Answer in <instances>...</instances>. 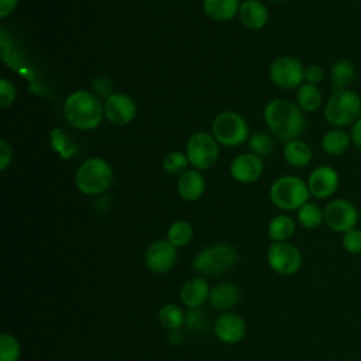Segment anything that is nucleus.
<instances>
[{
    "instance_id": "nucleus-1",
    "label": "nucleus",
    "mask_w": 361,
    "mask_h": 361,
    "mask_svg": "<svg viewBox=\"0 0 361 361\" xmlns=\"http://www.w3.org/2000/svg\"><path fill=\"white\" fill-rule=\"evenodd\" d=\"M264 118L272 134L285 141L299 138L306 127L303 111L286 99L271 100L265 106Z\"/></svg>"
},
{
    "instance_id": "nucleus-2",
    "label": "nucleus",
    "mask_w": 361,
    "mask_h": 361,
    "mask_svg": "<svg viewBox=\"0 0 361 361\" xmlns=\"http://www.w3.org/2000/svg\"><path fill=\"white\" fill-rule=\"evenodd\" d=\"M63 114L71 126L79 130L96 128L104 114V106L97 96L87 90H76L68 96Z\"/></svg>"
},
{
    "instance_id": "nucleus-3",
    "label": "nucleus",
    "mask_w": 361,
    "mask_h": 361,
    "mask_svg": "<svg viewBox=\"0 0 361 361\" xmlns=\"http://www.w3.org/2000/svg\"><path fill=\"white\" fill-rule=\"evenodd\" d=\"M326 121L336 128H347L361 117V96L351 87L336 89L324 103Z\"/></svg>"
},
{
    "instance_id": "nucleus-4",
    "label": "nucleus",
    "mask_w": 361,
    "mask_h": 361,
    "mask_svg": "<svg viewBox=\"0 0 361 361\" xmlns=\"http://www.w3.org/2000/svg\"><path fill=\"white\" fill-rule=\"evenodd\" d=\"M269 196L278 209L292 212L299 210L306 202H309L310 192L303 179L293 175H285L272 183Z\"/></svg>"
},
{
    "instance_id": "nucleus-5",
    "label": "nucleus",
    "mask_w": 361,
    "mask_h": 361,
    "mask_svg": "<svg viewBox=\"0 0 361 361\" xmlns=\"http://www.w3.org/2000/svg\"><path fill=\"white\" fill-rule=\"evenodd\" d=\"M113 182L110 165L100 158L86 159L76 171L75 183L85 195H99L106 192Z\"/></svg>"
},
{
    "instance_id": "nucleus-6",
    "label": "nucleus",
    "mask_w": 361,
    "mask_h": 361,
    "mask_svg": "<svg viewBox=\"0 0 361 361\" xmlns=\"http://www.w3.org/2000/svg\"><path fill=\"white\" fill-rule=\"evenodd\" d=\"M237 251L230 244H214L197 252L192 262L195 272L200 275H219L237 262Z\"/></svg>"
},
{
    "instance_id": "nucleus-7",
    "label": "nucleus",
    "mask_w": 361,
    "mask_h": 361,
    "mask_svg": "<svg viewBox=\"0 0 361 361\" xmlns=\"http://www.w3.org/2000/svg\"><path fill=\"white\" fill-rule=\"evenodd\" d=\"M212 133L217 142L226 147H235L247 140L248 126L240 114L224 111L213 120Z\"/></svg>"
},
{
    "instance_id": "nucleus-8",
    "label": "nucleus",
    "mask_w": 361,
    "mask_h": 361,
    "mask_svg": "<svg viewBox=\"0 0 361 361\" xmlns=\"http://www.w3.org/2000/svg\"><path fill=\"white\" fill-rule=\"evenodd\" d=\"M324 224L336 231L345 233L354 227H357L358 221V207L348 199L337 197L331 199L324 207Z\"/></svg>"
},
{
    "instance_id": "nucleus-9",
    "label": "nucleus",
    "mask_w": 361,
    "mask_h": 361,
    "mask_svg": "<svg viewBox=\"0 0 361 361\" xmlns=\"http://www.w3.org/2000/svg\"><path fill=\"white\" fill-rule=\"evenodd\" d=\"M186 157L197 169H207L213 166L219 157L216 138L207 133L193 134L186 145Z\"/></svg>"
},
{
    "instance_id": "nucleus-10",
    "label": "nucleus",
    "mask_w": 361,
    "mask_h": 361,
    "mask_svg": "<svg viewBox=\"0 0 361 361\" xmlns=\"http://www.w3.org/2000/svg\"><path fill=\"white\" fill-rule=\"evenodd\" d=\"M267 259L269 267L279 275H293L302 267L299 248L288 241L274 243L267 252Z\"/></svg>"
},
{
    "instance_id": "nucleus-11",
    "label": "nucleus",
    "mask_w": 361,
    "mask_h": 361,
    "mask_svg": "<svg viewBox=\"0 0 361 361\" xmlns=\"http://www.w3.org/2000/svg\"><path fill=\"white\" fill-rule=\"evenodd\" d=\"M269 78L282 89H295L305 80V66L293 56H279L271 63Z\"/></svg>"
},
{
    "instance_id": "nucleus-12",
    "label": "nucleus",
    "mask_w": 361,
    "mask_h": 361,
    "mask_svg": "<svg viewBox=\"0 0 361 361\" xmlns=\"http://www.w3.org/2000/svg\"><path fill=\"white\" fill-rule=\"evenodd\" d=\"M306 183L310 196L316 199H327L337 192L340 186V175L330 165H319L309 173Z\"/></svg>"
},
{
    "instance_id": "nucleus-13",
    "label": "nucleus",
    "mask_w": 361,
    "mask_h": 361,
    "mask_svg": "<svg viewBox=\"0 0 361 361\" xmlns=\"http://www.w3.org/2000/svg\"><path fill=\"white\" fill-rule=\"evenodd\" d=\"M176 262V247L168 240H157L145 251V264L155 274H165Z\"/></svg>"
},
{
    "instance_id": "nucleus-14",
    "label": "nucleus",
    "mask_w": 361,
    "mask_h": 361,
    "mask_svg": "<svg viewBox=\"0 0 361 361\" xmlns=\"http://www.w3.org/2000/svg\"><path fill=\"white\" fill-rule=\"evenodd\" d=\"M104 116L113 124H128L137 111L134 100L124 93H110L104 102Z\"/></svg>"
},
{
    "instance_id": "nucleus-15",
    "label": "nucleus",
    "mask_w": 361,
    "mask_h": 361,
    "mask_svg": "<svg viewBox=\"0 0 361 361\" xmlns=\"http://www.w3.org/2000/svg\"><path fill=\"white\" fill-rule=\"evenodd\" d=\"M247 326L241 316L235 313H224L214 323L216 337L226 344H235L245 336Z\"/></svg>"
},
{
    "instance_id": "nucleus-16",
    "label": "nucleus",
    "mask_w": 361,
    "mask_h": 361,
    "mask_svg": "<svg viewBox=\"0 0 361 361\" xmlns=\"http://www.w3.org/2000/svg\"><path fill=\"white\" fill-rule=\"evenodd\" d=\"M262 169V161L254 152H245L235 157L230 165L231 176L243 183H250L259 179Z\"/></svg>"
},
{
    "instance_id": "nucleus-17",
    "label": "nucleus",
    "mask_w": 361,
    "mask_h": 361,
    "mask_svg": "<svg viewBox=\"0 0 361 361\" xmlns=\"http://www.w3.org/2000/svg\"><path fill=\"white\" fill-rule=\"evenodd\" d=\"M209 285L202 276H195L188 279L180 288V300L189 309L200 307L206 300H209Z\"/></svg>"
},
{
    "instance_id": "nucleus-18",
    "label": "nucleus",
    "mask_w": 361,
    "mask_h": 361,
    "mask_svg": "<svg viewBox=\"0 0 361 361\" xmlns=\"http://www.w3.org/2000/svg\"><path fill=\"white\" fill-rule=\"evenodd\" d=\"M320 145L322 149L330 155V157H340L343 154H345L350 147L353 145V140H351V134L350 131H345L344 128H336L331 127L330 130H327L322 140H320Z\"/></svg>"
},
{
    "instance_id": "nucleus-19",
    "label": "nucleus",
    "mask_w": 361,
    "mask_h": 361,
    "mask_svg": "<svg viewBox=\"0 0 361 361\" xmlns=\"http://www.w3.org/2000/svg\"><path fill=\"white\" fill-rule=\"evenodd\" d=\"M240 299V289L231 282L214 285L209 293V303L216 310L231 309Z\"/></svg>"
},
{
    "instance_id": "nucleus-20",
    "label": "nucleus",
    "mask_w": 361,
    "mask_h": 361,
    "mask_svg": "<svg viewBox=\"0 0 361 361\" xmlns=\"http://www.w3.org/2000/svg\"><path fill=\"white\" fill-rule=\"evenodd\" d=\"M329 78L336 89H348L357 79V68L353 61L341 58L331 63L329 71Z\"/></svg>"
},
{
    "instance_id": "nucleus-21",
    "label": "nucleus",
    "mask_w": 361,
    "mask_h": 361,
    "mask_svg": "<svg viewBox=\"0 0 361 361\" xmlns=\"http://www.w3.org/2000/svg\"><path fill=\"white\" fill-rule=\"evenodd\" d=\"M241 23L251 28L259 30L268 21V10L259 0H245L238 10Z\"/></svg>"
},
{
    "instance_id": "nucleus-22",
    "label": "nucleus",
    "mask_w": 361,
    "mask_h": 361,
    "mask_svg": "<svg viewBox=\"0 0 361 361\" xmlns=\"http://www.w3.org/2000/svg\"><path fill=\"white\" fill-rule=\"evenodd\" d=\"M204 178L197 171H185L178 180V193L185 200H197L204 192Z\"/></svg>"
},
{
    "instance_id": "nucleus-23",
    "label": "nucleus",
    "mask_w": 361,
    "mask_h": 361,
    "mask_svg": "<svg viewBox=\"0 0 361 361\" xmlns=\"http://www.w3.org/2000/svg\"><path fill=\"white\" fill-rule=\"evenodd\" d=\"M283 157L290 166L305 168L306 165L310 164L313 152L307 142L296 138V140L286 141L283 147Z\"/></svg>"
},
{
    "instance_id": "nucleus-24",
    "label": "nucleus",
    "mask_w": 361,
    "mask_h": 361,
    "mask_svg": "<svg viewBox=\"0 0 361 361\" xmlns=\"http://www.w3.org/2000/svg\"><path fill=\"white\" fill-rule=\"evenodd\" d=\"M296 104L302 111H316L323 104V94L319 86L312 83H302L296 92Z\"/></svg>"
},
{
    "instance_id": "nucleus-25",
    "label": "nucleus",
    "mask_w": 361,
    "mask_h": 361,
    "mask_svg": "<svg viewBox=\"0 0 361 361\" xmlns=\"http://www.w3.org/2000/svg\"><path fill=\"white\" fill-rule=\"evenodd\" d=\"M240 6L238 0H203L204 13L217 21H227L235 17Z\"/></svg>"
},
{
    "instance_id": "nucleus-26",
    "label": "nucleus",
    "mask_w": 361,
    "mask_h": 361,
    "mask_svg": "<svg viewBox=\"0 0 361 361\" xmlns=\"http://www.w3.org/2000/svg\"><path fill=\"white\" fill-rule=\"evenodd\" d=\"M296 230V224L292 217L286 214H279L274 217L268 226V235L275 243L288 241Z\"/></svg>"
},
{
    "instance_id": "nucleus-27",
    "label": "nucleus",
    "mask_w": 361,
    "mask_h": 361,
    "mask_svg": "<svg viewBox=\"0 0 361 361\" xmlns=\"http://www.w3.org/2000/svg\"><path fill=\"white\" fill-rule=\"evenodd\" d=\"M298 220L299 224L307 230H314L324 223V213L323 209L313 203V202H306L299 210H298Z\"/></svg>"
},
{
    "instance_id": "nucleus-28",
    "label": "nucleus",
    "mask_w": 361,
    "mask_h": 361,
    "mask_svg": "<svg viewBox=\"0 0 361 361\" xmlns=\"http://www.w3.org/2000/svg\"><path fill=\"white\" fill-rule=\"evenodd\" d=\"M192 237H193L192 224L185 220H178L172 223L166 233V240L176 248L185 247L186 244H189Z\"/></svg>"
},
{
    "instance_id": "nucleus-29",
    "label": "nucleus",
    "mask_w": 361,
    "mask_h": 361,
    "mask_svg": "<svg viewBox=\"0 0 361 361\" xmlns=\"http://www.w3.org/2000/svg\"><path fill=\"white\" fill-rule=\"evenodd\" d=\"M158 319L164 329L175 330V329H180L182 324L185 323V313L179 306L173 303H166L159 309Z\"/></svg>"
},
{
    "instance_id": "nucleus-30",
    "label": "nucleus",
    "mask_w": 361,
    "mask_h": 361,
    "mask_svg": "<svg viewBox=\"0 0 361 361\" xmlns=\"http://www.w3.org/2000/svg\"><path fill=\"white\" fill-rule=\"evenodd\" d=\"M183 324H185L188 331H190L192 334L197 336V334H202V333H204L207 330V327H209V316L200 307L189 309L185 313V323Z\"/></svg>"
},
{
    "instance_id": "nucleus-31",
    "label": "nucleus",
    "mask_w": 361,
    "mask_h": 361,
    "mask_svg": "<svg viewBox=\"0 0 361 361\" xmlns=\"http://www.w3.org/2000/svg\"><path fill=\"white\" fill-rule=\"evenodd\" d=\"M20 353L18 340L8 333H3L0 336V361H18Z\"/></svg>"
},
{
    "instance_id": "nucleus-32",
    "label": "nucleus",
    "mask_w": 361,
    "mask_h": 361,
    "mask_svg": "<svg viewBox=\"0 0 361 361\" xmlns=\"http://www.w3.org/2000/svg\"><path fill=\"white\" fill-rule=\"evenodd\" d=\"M188 164H189L188 157L179 151H173V152L168 154L162 161V166H164L165 172L169 175H182L185 172Z\"/></svg>"
},
{
    "instance_id": "nucleus-33",
    "label": "nucleus",
    "mask_w": 361,
    "mask_h": 361,
    "mask_svg": "<svg viewBox=\"0 0 361 361\" xmlns=\"http://www.w3.org/2000/svg\"><path fill=\"white\" fill-rule=\"evenodd\" d=\"M248 145L251 148V151L258 155V157H264V155H268L272 148H274V144H272V140L268 134L265 133H257L254 134L250 141H248Z\"/></svg>"
},
{
    "instance_id": "nucleus-34",
    "label": "nucleus",
    "mask_w": 361,
    "mask_h": 361,
    "mask_svg": "<svg viewBox=\"0 0 361 361\" xmlns=\"http://www.w3.org/2000/svg\"><path fill=\"white\" fill-rule=\"evenodd\" d=\"M341 245L348 254H353V255L361 254V228L354 227L343 233Z\"/></svg>"
},
{
    "instance_id": "nucleus-35",
    "label": "nucleus",
    "mask_w": 361,
    "mask_h": 361,
    "mask_svg": "<svg viewBox=\"0 0 361 361\" xmlns=\"http://www.w3.org/2000/svg\"><path fill=\"white\" fill-rule=\"evenodd\" d=\"M16 99V89L7 79H0V107L6 109Z\"/></svg>"
},
{
    "instance_id": "nucleus-36",
    "label": "nucleus",
    "mask_w": 361,
    "mask_h": 361,
    "mask_svg": "<svg viewBox=\"0 0 361 361\" xmlns=\"http://www.w3.org/2000/svg\"><path fill=\"white\" fill-rule=\"evenodd\" d=\"M326 78V71L320 65H309L305 68V82L312 83V85H319Z\"/></svg>"
},
{
    "instance_id": "nucleus-37",
    "label": "nucleus",
    "mask_w": 361,
    "mask_h": 361,
    "mask_svg": "<svg viewBox=\"0 0 361 361\" xmlns=\"http://www.w3.org/2000/svg\"><path fill=\"white\" fill-rule=\"evenodd\" d=\"M10 161H11V148L4 140H1L0 141V169L4 171L10 164Z\"/></svg>"
},
{
    "instance_id": "nucleus-38",
    "label": "nucleus",
    "mask_w": 361,
    "mask_h": 361,
    "mask_svg": "<svg viewBox=\"0 0 361 361\" xmlns=\"http://www.w3.org/2000/svg\"><path fill=\"white\" fill-rule=\"evenodd\" d=\"M350 134H351L353 145H354L357 149L361 151V117L351 126Z\"/></svg>"
},
{
    "instance_id": "nucleus-39",
    "label": "nucleus",
    "mask_w": 361,
    "mask_h": 361,
    "mask_svg": "<svg viewBox=\"0 0 361 361\" xmlns=\"http://www.w3.org/2000/svg\"><path fill=\"white\" fill-rule=\"evenodd\" d=\"M18 0H0V17L4 18L11 14L17 6Z\"/></svg>"
},
{
    "instance_id": "nucleus-40",
    "label": "nucleus",
    "mask_w": 361,
    "mask_h": 361,
    "mask_svg": "<svg viewBox=\"0 0 361 361\" xmlns=\"http://www.w3.org/2000/svg\"><path fill=\"white\" fill-rule=\"evenodd\" d=\"M185 340V333L180 329H175V330H169L168 333V341L173 345H178L180 343H183Z\"/></svg>"
},
{
    "instance_id": "nucleus-41",
    "label": "nucleus",
    "mask_w": 361,
    "mask_h": 361,
    "mask_svg": "<svg viewBox=\"0 0 361 361\" xmlns=\"http://www.w3.org/2000/svg\"><path fill=\"white\" fill-rule=\"evenodd\" d=\"M358 221L361 223V207L358 209Z\"/></svg>"
},
{
    "instance_id": "nucleus-42",
    "label": "nucleus",
    "mask_w": 361,
    "mask_h": 361,
    "mask_svg": "<svg viewBox=\"0 0 361 361\" xmlns=\"http://www.w3.org/2000/svg\"><path fill=\"white\" fill-rule=\"evenodd\" d=\"M272 1H282V0H272Z\"/></svg>"
}]
</instances>
